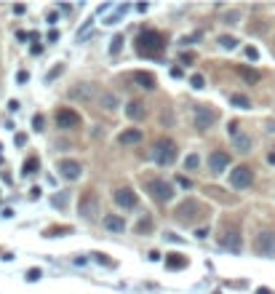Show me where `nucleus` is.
<instances>
[{"label": "nucleus", "mask_w": 275, "mask_h": 294, "mask_svg": "<svg viewBox=\"0 0 275 294\" xmlns=\"http://www.w3.org/2000/svg\"><path fill=\"white\" fill-rule=\"evenodd\" d=\"M147 190H150V196L152 200H158V204H168L171 198H174V184L166 182V180H152V182H147Z\"/></svg>", "instance_id": "obj_4"}, {"label": "nucleus", "mask_w": 275, "mask_h": 294, "mask_svg": "<svg viewBox=\"0 0 275 294\" xmlns=\"http://www.w3.org/2000/svg\"><path fill=\"white\" fill-rule=\"evenodd\" d=\"M163 35L155 32V30H144L142 35L136 38V51L142 54V56H155V54L163 51Z\"/></svg>", "instance_id": "obj_3"}, {"label": "nucleus", "mask_w": 275, "mask_h": 294, "mask_svg": "<svg viewBox=\"0 0 275 294\" xmlns=\"http://www.w3.org/2000/svg\"><path fill=\"white\" fill-rule=\"evenodd\" d=\"M104 228L110 230V233H123V230H126V222H123L118 214H107V216H104Z\"/></svg>", "instance_id": "obj_19"}, {"label": "nucleus", "mask_w": 275, "mask_h": 294, "mask_svg": "<svg viewBox=\"0 0 275 294\" xmlns=\"http://www.w3.org/2000/svg\"><path fill=\"white\" fill-rule=\"evenodd\" d=\"M254 249H256V254H262V257H275V233L272 230H262V233L256 236Z\"/></svg>", "instance_id": "obj_9"}, {"label": "nucleus", "mask_w": 275, "mask_h": 294, "mask_svg": "<svg viewBox=\"0 0 275 294\" xmlns=\"http://www.w3.org/2000/svg\"><path fill=\"white\" fill-rule=\"evenodd\" d=\"M246 59H251V62H256V59H259V51L254 48V46H248V48H246Z\"/></svg>", "instance_id": "obj_34"}, {"label": "nucleus", "mask_w": 275, "mask_h": 294, "mask_svg": "<svg viewBox=\"0 0 275 294\" xmlns=\"http://www.w3.org/2000/svg\"><path fill=\"white\" fill-rule=\"evenodd\" d=\"M147 260H152V262H158V260H160V254H158V252H150V254H147Z\"/></svg>", "instance_id": "obj_41"}, {"label": "nucleus", "mask_w": 275, "mask_h": 294, "mask_svg": "<svg viewBox=\"0 0 275 294\" xmlns=\"http://www.w3.org/2000/svg\"><path fill=\"white\" fill-rule=\"evenodd\" d=\"M38 168H40V160L32 156V158L24 160V166H22V174H24V176H32V174H38Z\"/></svg>", "instance_id": "obj_23"}, {"label": "nucleus", "mask_w": 275, "mask_h": 294, "mask_svg": "<svg viewBox=\"0 0 275 294\" xmlns=\"http://www.w3.org/2000/svg\"><path fill=\"white\" fill-rule=\"evenodd\" d=\"M182 75H184L182 67H171V78H182Z\"/></svg>", "instance_id": "obj_36"}, {"label": "nucleus", "mask_w": 275, "mask_h": 294, "mask_svg": "<svg viewBox=\"0 0 275 294\" xmlns=\"http://www.w3.org/2000/svg\"><path fill=\"white\" fill-rule=\"evenodd\" d=\"M200 38H203V32H192V35H184L179 43H182V46H192V43H198Z\"/></svg>", "instance_id": "obj_31"}, {"label": "nucleus", "mask_w": 275, "mask_h": 294, "mask_svg": "<svg viewBox=\"0 0 275 294\" xmlns=\"http://www.w3.org/2000/svg\"><path fill=\"white\" fill-rule=\"evenodd\" d=\"M94 257H96V262H102V265H110V260L104 257V254H94Z\"/></svg>", "instance_id": "obj_39"}, {"label": "nucleus", "mask_w": 275, "mask_h": 294, "mask_svg": "<svg viewBox=\"0 0 275 294\" xmlns=\"http://www.w3.org/2000/svg\"><path fill=\"white\" fill-rule=\"evenodd\" d=\"M230 184L235 190H246L254 184V172H251V166H235L230 172Z\"/></svg>", "instance_id": "obj_7"}, {"label": "nucleus", "mask_w": 275, "mask_h": 294, "mask_svg": "<svg viewBox=\"0 0 275 294\" xmlns=\"http://www.w3.org/2000/svg\"><path fill=\"white\" fill-rule=\"evenodd\" d=\"M51 200H54V206H59V208H64V204H67V192H59V196H54Z\"/></svg>", "instance_id": "obj_32"}, {"label": "nucleus", "mask_w": 275, "mask_h": 294, "mask_svg": "<svg viewBox=\"0 0 275 294\" xmlns=\"http://www.w3.org/2000/svg\"><path fill=\"white\" fill-rule=\"evenodd\" d=\"M16 80H19V83H27V80H30V72H24V70H22V72L16 75Z\"/></svg>", "instance_id": "obj_38"}, {"label": "nucleus", "mask_w": 275, "mask_h": 294, "mask_svg": "<svg viewBox=\"0 0 275 294\" xmlns=\"http://www.w3.org/2000/svg\"><path fill=\"white\" fill-rule=\"evenodd\" d=\"M267 131H270V134H275V120H270V123H267Z\"/></svg>", "instance_id": "obj_42"}, {"label": "nucleus", "mask_w": 275, "mask_h": 294, "mask_svg": "<svg viewBox=\"0 0 275 294\" xmlns=\"http://www.w3.org/2000/svg\"><path fill=\"white\" fill-rule=\"evenodd\" d=\"M232 144H235V150H238V152H251V144H254V142H251L248 134H238L232 139Z\"/></svg>", "instance_id": "obj_20"}, {"label": "nucleus", "mask_w": 275, "mask_h": 294, "mask_svg": "<svg viewBox=\"0 0 275 294\" xmlns=\"http://www.w3.org/2000/svg\"><path fill=\"white\" fill-rule=\"evenodd\" d=\"M38 278H40V268H32V270H30V273H27V281H38Z\"/></svg>", "instance_id": "obj_35"}, {"label": "nucleus", "mask_w": 275, "mask_h": 294, "mask_svg": "<svg viewBox=\"0 0 275 294\" xmlns=\"http://www.w3.org/2000/svg\"><path fill=\"white\" fill-rule=\"evenodd\" d=\"M230 104L240 107V110H251V99L246 94H230Z\"/></svg>", "instance_id": "obj_22"}, {"label": "nucleus", "mask_w": 275, "mask_h": 294, "mask_svg": "<svg viewBox=\"0 0 275 294\" xmlns=\"http://www.w3.org/2000/svg\"><path fill=\"white\" fill-rule=\"evenodd\" d=\"M142 128H126L118 134V144H123V147H134V144H139L142 142Z\"/></svg>", "instance_id": "obj_17"}, {"label": "nucleus", "mask_w": 275, "mask_h": 294, "mask_svg": "<svg viewBox=\"0 0 275 294\" xmlns=\"http://www.w3.org/2000/svg\"><path fill=\"white\" fill-rule=\"evenodd\" d=\"M174 216H176V222H179V225H198V222H203V220L208 216V208L203 206L200 200L187 198V200H182V204L176 206Z\"/></svg>", "instance_id": "obj_1"}, {"label": "nucleus", "mask_w": 275, "mask_h": 294, "mask_svg": "<svg viewBox=\"0 0 275 294\" xmlns=\"http://www.w3.org/2000/svg\"><path fill=\"white\" fill-rule=\"evenodd\" d=\"M219 48H224V51H232V48H238V40H235L232 35H219Z\"/></svg>", "instance_id": "obj_24"}, {"label": "nucleus", "mask_w": 275, "mask_h": 294, "mask_svg": "<svg viewBox=\"0 0 275 294\" xmlns=\"http://www.w3.org/2000/svg\"><path fill=\"white\" fill-rule=\"evenodd\" d=\"M123 43H126V38H123V35H115L112 43H110V54H112V56H118V54L123 51Z\"/></svg>", "instance_id": "obj_28"}, {"label": "nucleus", "mask_w": 275, "mask_h": 294, "mask_svg": "<svg viewBox=\"0 0 275 294\" xmlns=\"http://www.w3.org/2000/svg\"><path fill=\"white\" fill-rule=\"evenodd\" d=\"M126 115H128V120H134V123L144 120V118H147V104H144V102H136V99H131V102L126 104Z\"/></svg>", "instance_id": "obj_16"}, {"label": "nucleus", "mask_w": 275, "mask_h": 294, "mask_svg": "<svg viewBox=\"0 0 275 294\" xmlns=\"http://www.w3.org/2000/svg\"><path fill=\"white\" fill-rule=\"evenodd\" d=\"M238 134H240V131H238V123H235V120H232V123H230V136L235 139V136H238Z\"/></svg>", "instance_id": "obj_37"}, {"label": "nucleus", "mask_w": 275, "mask_h": 294, "mask_svg": "<svg viewBox=\"0 0 275 294\" xmlns=\"http://www.w3.org/2000/svg\"><path fill=\"white\" fill-rule=\"evenodd\" d=\"M219 246H224L227 252H240L243 249V238H240V233L235 228H227L222 236H219Z\"/></svg>", "instance_id": "obj_11"}, {"label": "nucleus", "mask_w": 275, "mask_h": 294, "mask_svg": "<svg viewBox=\"0 0 275 294\" xmlns=\"http://www.w3.org/2000/svg\"><path fill=\"white\" fill-rule=\"evenodd\" d=\"M179 254H168V260H166V265L174 270V268H187V260H176Z\"/></svg>", "instance_id": "obj_29"}, {"label": "nucleus", "mask_w": 275, "mask_h": 294, "mask_svg": "<svg viewBox=\"0 0 275 294\" xmlns=\"http://www.w3.org/2000/svg\"><path fill=\"white\" fill-rule=\"evenodd\" d=\"M59 174L64 176V180H70V182H75V180H80V174H83V166L78 164V160H70V158H64V160H59Z\"/></svg>", "instance_id": "obj_12"}, {"label": "nucleus", "mask_w": 275, "mask_h": 294, "mask_svg": "<svg viewBox=\"0 0 275 294\" xmlns=\"http://www.w3.org/2000/svg\"><path fill=\"white\" fill-rule=\"evenodd\" d=\"M99 107H102V110H107V112H115L118 107H120V99H118V94H112V91H102Z\"/></svg>", "instance_id": "obj_18"}, {"label": "nucleus", "mask_w": 275, "mask_h": 294, "mask_svg": "<svg viewBox=\"0 0 275 294\" xmlns=\"http://www.w3.org/2000/svg\"><path fill=\"white\" fill-rule=\"evenodd\" d=\"M267 160H270V164H275V150L270 152V156H267Z\"/></svg>", "instance_id": "obj_43"}, {"label": "nucleus", "mask_w": 275, "mask_h": 294, "mask_svg": "<svg viewBox=\"0 0 275 294\" xmlns=\"http://www.w3.org/2000/svg\"><path fill=\"white\" fill-rule=\"evenodd\" d=\"M102 91L96 88V83H78V86L70 88V99H80V102H91V99H96L99 102Z\"/></svg>", "instance_id": "obj_8"}, {"label": "nucleus", "mask_w": 275, "mask_h": 294, "mask_svg": "<svg viewBox=\"0 0 275 294\" xmlns=\"http://www.w3.org/2000/svg\"><path fill=\"white\" fill-rule=\"evenodd\" d=\"M230 166V156L222 150H214L208 156V168H211V174H219V172H224V168Z\"/></svg>", "instance_id": "obj_15"}, {"label": "nucleus", "mask_w": 275, "mask_h": 294, "mask_svg": "<svg viewBox=\"0 0 275 294\" xmlns=\"http://www.w3.org/2000/svg\"><path fill=\"white\" fill-rule=\"evenodd\" d=\"M184 168H187V172H195V168H200V156H198V152H192V156L184 158Z\"/></svg>", "instance_id": "obj_27"}, {"label": "nucleus", "mask_w": 275, "mask_h": 294, "mask_svg": "<svg viewBox=\"0 0 275 294\" xmlns=\"http://www.w3.org/2000/svg\"><path fill=\"white\" fill-rule=\"evenodd\" d=\"M56 126L62 131L78 128V126H80V115H78L72 107H59V110H56Z\"/></svg>", "instance_id": "obj_10"}, {"label": "nucleus", "mask_w": 275, "mask_h": 294, "mask_svg": "<svg viewBox=\"0 0 275 294\" xmlns=\"http://www.w3.org/2000/svg\"><path fill=\"white\" fill-rule=\"evenodd\" d=\"M115 204L120 206V208H134L139 204V198H136V192H134L131 188H120V190H115Z\"/></svg>", "instance_id": "obj_13"}, {"label": "nucleus", "mask_w": 275, "mask_h": 294, "mask_svg": "<svg viewBox=\"0 0 275 294\" xmlns=\"http://www.w3.org/2000/svg\"><path fill=\"white\" fill-rule=\"evenodd\" d=\"M195 236H198V238H206V236H208V228H198V233H195Z\"/></svg>", "instance_id": "obj_40"}, {"label": "nucleus", "mask_w": 275, "mask_h": 294, "mask_svg": "<svg viewBox=\"0 0 275 294\" xmlns=\"http://www.w3.org/2000/svg\"><path fill=\"white\" fill-rule=\"evenodd\" d=\"M78 214L83 216V220H96L99 216V198L94 196L91 190H86L83 196H80V204H78Z\"/></svg>", "instance_id": "obj_5"}, {"label": "nucleus", "mask_w": 275, "mask_h": 294, "mask_svg": "<svg viewBox=\"0 0 275 294\" xmlns=\"http://www.w3.org/2000/svg\"><path fill=\"white\" fill-rule=\"evenodd\" d=\"M152 160L158 166H171L176 160V156H179V147H176V142L174 139H168V136H160V139H155V144H152Z\"/></svg>", "instance_id": "obj_2"}, {"label": "nucleus", "mask_w": 275, "mask_h": 294, "mask_svg": "<svg viewBox=\"0 0 275 294\" xmlns=\"http://www.w3.org/2000/svg\"><path fill=\"white\" fill-rule=\"evenodd\" d=\"M238 75H240V78L246 80V83H251V86L262 80V75H259L256 70H248V67H238Z\"/></svg>", "instance_id": "obj_21"}, {"label": "nucleus", "mask_w": 275, "mask_h": 294, "mask_svg": "<svg viewBox=\"0 0 275 294\" xmlns=\"http://www.w3.org/2000/svg\"><path fill=\"white\" fill-rule=\"evenodd\" d=\"M190 86H192V88H203V75H192V78H190Z\"/></svg>", "instance_id": "obj_33"}, {"label": "nucleus", "mask_w": 275, "mask_h": 294, "mask_svg": "<svg viewBox=\"0 0 275 294\" xmlns=\"http://www.w3.org/2000/svg\"><path fill=\"white\" fill-rule=\"evenodd\" d=\"M150 230H152V220H150V216H142V220H139L136 222V233H142V236H147V233H150Z\"/></svg>", "instance_id": "obj_26"}, {"label": "nucleus", "mask_w": 275, "mask_h": 294, "mask_svg": "<svg viewBox=\"0 0 275 294\" xmlns=\"http://www.w3.org/2000/svg\"><path fill=\"white\" fill-rule=\"evenodd\" d=\"M134 83H136L139 88H144V91L158 88V78H155L152 72H147V70H136V72H134Z\"/></svg>", "instance_id": "obj_14"}, {"label": "nucleus", "mask_w": 275, "mask_h": 294, "mask_svg": "<svg viewBox=\"0 0 275 294\" xmlns=\"http://www.w3.org/2000/svg\"><path fill=\"white\" fill-rule=\"evenodd\" d=\"M126 11H128V6H118V8H115V11L107 16V24H110V27H112V24H118V22H120V16H123Z\"/></svg>", "instance_id": "obj_25"}, {"label": "nucleus", "mask_w": 275, "mask_h": 294, "mask_svg": "<svg viewBox=\"0 0 275 294\" xmlns=\"http://www.w3.org/2000/svg\"><path fill=\"white\" fill-rule=\"evenodd\" d=\"M222 19H224V24H238V19H240V11H227Z\"/></svg>", "instance_id": "obj_30"}, {"label": "nucleus", "mask_w": 275, "mask_h": 294, "mask_svg": "<svg viewBox=\"0 0 275 294\" xmlns=\"http://www.w3.org/2000/svg\"><path fill=\"white\" fill-rule=\"evenodd\" d=\"M192 120H195V128H198V131H208L216 123V112L211 110L208 104H198L192 110Z\"/></svg>", "instance_id": "obj_6"}]
</instances>
